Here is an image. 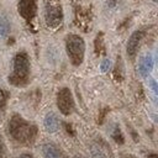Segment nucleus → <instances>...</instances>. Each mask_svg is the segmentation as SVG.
<instances>
[{"label": "nucleus", "instance_id": "423d86ee", "mask_svg": "<svg viewBox=\"0 0 158 158\" xmlns=\"http://www.w3.org/2000/svg\"><path fill=\"white\" fill-rule=\"evenodd\" d=\"M19 14L26 20L31 21L36 15V2L35 0H20L19 1Z\"/></svg>", "mask_w": 158, "mask_h": 158}, {"label": "nucleus", "instance_id": "f3484780", "mask_svg": "<svg viewBox=\"0 0 158 158\" xmlns=\"http://www.w3.org/2000/svg\"><path fill=\"white\" fill-rule=\"evenodd\" d=\"M19 158H35L32 154H28V153H23V154H21Z\"/></svg>", "mask_w": 158, "mask_h": 158}, {"label": "nucleus", "instance_id": "6e6552de", "mask_svg": "<svg viewBox=\"0 0 158 158\" xmlns=\"http://www.w3.org/2000/svg\"><path fill=\"white\" fill-rule=\"evenodd\" d=\"M43 125H44V128L47 132L49 133H54L58 131L59 128V120L57 117L56 114L53 112H48L44 117V121H43Z\"/></svg>", "mask_w": 158, "mask_h": 158}, {"label": "nucleus", "instance_id": "1a4fd4ad", "mask_svg": "<svg viewBox=\"0 0 158 158\" xmlns=\"http://www.w3.org/2000/svg\"><path fill=\"white\" fill-rule=\"evenodd\" d=\"M42 153L44 158H65L63 152L53 143H46L42 147Z\"/></svg>", "mask_w": 158, "mask_h": 158}, {"label": "nucleus", "instance_id": "39448f33", "mask_svg": "<svg viewBox=\"0 0 158 158\" xmlns=\"http://www.w3.org/2000/svg\"><path fill=\"white\" fill-rule=\"evenodd\" d=\"M57 106L60 114L68 116L74 110V99L68 88H62L57 94Z\"/></svg>", "mask_w": 158, "mask_h": 158}, {"label": "nucleus", "instance_id": "f257e3e1", "mask_svg": "<svg viewBox=\"0 0 158 158\" xmlns=\"http://www.w3.org/2000/svg\"><path fill=\"white\" fill-rule=\"evenodd\" d=\"M9 133L15 141L27 143L36 138L37 128L20 115H14L9 121Z\"/></svg>", "mask_w": 158, "mask_h": 158}, {"label": "nucleus", "instance_id": "f8f14e48", "mask_svg": "<svg viewBox=\"0 0 158 158\" xmlns=\"http://www.w3.org/2000/svg\"><path fill=\"white\" fill-rule=\"evenodd\" d=\"M112 138L118 144H123V142H125V137H123V135H122V132L118 127H115V130L112 132Z\"/></svg>", "mask_w": 158, "mask_h": 158}, {"label": "nucleus", "instance_id": "a211bd4d", "mask_svg": "<svg viewBox=\"0 0 158 158\" xmlns=\"http://www.w3.org/2000/svg\"><path fill=\"white\" fill-rule=\"evenodd\" d=\"M147 157H148V158H158V156H157L156 153H151V154H148Z\"/></svg>", "mask_w": 158, "mask_h": 158}, {"label": "nucleus", "instance_id": "20e7f679", "mask_svg": "<svg viewBox=\"0 0 158 158\" xmlns=\"http://www.w3.org/2000/svg\"><path fill=\"white\" fill-rule=\"evenodd\" d=\"M44 20L48 27L56 28L62 23L63 10L57 0H47L44 9Z\"/></svg>", "mask_w": 158, "mask_h": 158}, {"label": "nucleus", "instance_id": "dca6fc26", "mask_svg": "<svg viewBox=\"0 0 158 158\" xmlns=\"http://www.w3.org/2000/svg\"><path fill=\"white\" fill-rule=\"evenodd\" d=\"M120 158H138V157H137V156H135V154L125 153V154H121V156H120Z\"/></svg>", "mask_w": 158, "mask_h": 158}, {"label": "nucleus", "instance_id": "4468645a", "mask_svg": "<svg viewBox=\"0 0 158 158\" xmlns=\"http://www.w3.org/2000/svg\"><path fill=\"white\" fill-rule=\"evenodd\" d=\"M6 100H7V95H6V93H5L2 89H0V110H2V109L5 107V105H6Z\"/></svg>", "mask_w": 158, "mask_h": 158}, {"label": "nucleus", "instance_id": "6ab92c4d", "mask_svg": "<svg viewBox=\"0 0 158 158\" xmlns=\"http://www.w3.org/2000/svg\"><path fill=\"white\" fill-rule=\"evenodd\" d=\"M74 158H83V157H81V156H75Z\"/></svg>", "mask_w": 158, "mask_h": 158}, {"label": "nucleus", "instance_id": "9b49d317", "mask_svg": "<svg viewBox=\"0 0 158 158\" xmlns=\"http://www.w3.org/2000/svg\"><path fill=\"white\" fill-rule=\"evenodd\" d=\"M10 31V23L2 16H0V36H6Z\"/></svg>", "mask_w": 158, "mask_h": 158}, {"label": "nucleus", "instance_id": "7ed1b4c3", "mask_svg": "<svg viewBox=\"0 0 158 158\" xmlns=\"http://www.w3.org/2000/svg\"><path fill=\"white\" fill-rule=\"evenodd\" d=\"M65 51L70 63L75 67L80 65L84 60L85 54L84 40L78 35H68L65 38Z\"/></svg>", "mask_w": 158, "mask_h": 158}, {"label": "nucleus", "instance_id": "ddd939ff", "mask_svg": "<svg viewBox=\"0 0 158 158\" xmlns=\"http://www.w3.org/2000/svg\"><path fill=\"white\" fill-rule=\"evenodd\" d=\"M110 67H111V60L110 59H104L101 62V64H100V70L102 73H105V72H107L110 69Z\"/></svg>", "mask_w": 158, "mask_h": 158}, {"label": "nucleus", "instance_id": "2eb2a0df", "mask_svg": "<svg viewBox=\"0 0 158 158\" xmlns=\"http://www.w3.org/2000/svg\"><path fill=\"white\" fill-rule=\"evenodd\" d=\"M5 156H6V144L2 136L0 135V158H5Z\"/></svg>", "mask_w": 158, "mask_h": 158}, {"label": "nucleus", "instance_id": "0eeeda50", "mask_svg": "<svg viewBox=\"0 0 158 158\" xmlns=\"http://www.w3.org/2000/svg\"><path fill=\"white\" fill-rule=\"evenodd\" d=\"M142 37H143V32L142 31H135L131 35V37L128 38V42H127V56L130 58H135V56L137 54V51H138L139 43L142 41Z\"/></svg>", "mask_w": 158, "mask_h": 158}, {"label": "nucleus", "instance_id": "9d476101", "mask_svg": "<svg viewBox=\"0 0 158 158\" xmlns=\"http://www.w3.org/2000/svg\"><path fill=\"white\" fill-rule=\"evenodd\" d=\"M152 68H153V57H152V54L148 53V54H146V56H143L141 58V62H139V65H138V70H139L141 75L146 77V75H148L151 73Z\"/></svg>", "mask_w": 158, "mask_h": 158}, {"label": "nucleus", "instance_id": "f03ea898", "mask_svg": "<svg viewBox=\"0 0 158 158\" xmlns=\"http://www.w3.org/2000/svg\"><path fill=\"white\" fill-rule=\"evenodd\" d=\"M30 77V58L26 52L16 53L14 58V70L9 75V81L15 86H23L27 84Z\"/></svg>", "mask_w": 158, "mask_h": 158}]
</instances>
